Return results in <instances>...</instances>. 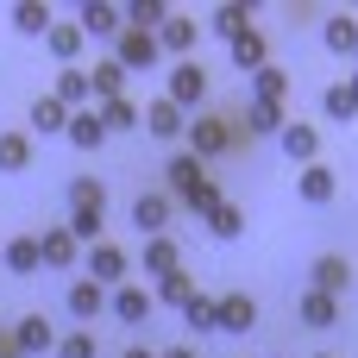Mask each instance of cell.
Returning <instances> with one entry per match:
<instances>
[{"label":"cell","mask_w":358,"mask_h":358,"mask_svg":"<svg viewBox=\"0 0 358 358\" xmlns=\"http://www.w3.org/2000/svg\"><path fill=\"white\" fill-rule=\"evenodd\" d=\"M107 308H113V315H120V321H126V327H145V321H151V315H157V302H151V289H138V283H120V289H113V302H107Z\"/></svg>","instance_id":"6"},{"label":"cell","mask_w":358,"mask_h":358,"mask_svg":"<svg viewBox=\"0 0 358 358\" xmlns=\"http://www.w3.org/2000/svg\"><path fill=\"white\" fill-rule=\"evenodd\" d=\"M182 201H189L195 214H214V208H220V189H214V182H201V189H195V195H182Z\"/></svg>","instance_id":"41"},{"label":"cell","mask_w":358,"mask_h":358,"mask_svg":"<svg viewBox=\"0 0 358 358\" xmlns=\"http://www.w3.org/2000/svg\"><path fill=\"white\" fill-rule=\"evenodd\" d=\"M315 289H321V296H334V302H340V296H346V289H352V264H346V258H340V252H327V258H315Z\"/></svg>","instance_id":"14"},{"label":"cell","mask_w":358,"mask_h":358,"mask_svg":"<svg viewBox=\"0 0 358 358\" xmlns=\"http://www.w3.org/2000/svg\"><path fill=\"white\" fill-rule=\"evenodd\" d=\"M63 132H69V145H76V151H101V138H107V132H101V120H94V107L69 113V126H63Z\"/></svg>","instance_id":"26"},{"label":"cell","mask_w":358,"mask_h":358,"mask_svg":"<svg viewBox=\"0 0 358 358\" xmlns=\"http://www.w3.org/2000/svg\"><path fill=\"white\" fill-rule=\"evenodd\" d=\"M289 69H277V63H264V69H252V101H271V107H283V94H289Z\"/></svg>","instance_id":"18"},{"label":"cell","mask_w":358,"mask_h":358,"mask_svg":"<svg viewBox=\"0 0 358 358\" xmlns=\"http://www.w3.org/2000/svg\"><path fill=\"white\" fill-rule=\"evenodd\" d=\"M283 120H289L283 107H271V101H252L239 126H245V132H258V138H277V132H283Z\"/></svg>","instance_id":"25"},{"label":"cell","mask_w":358,"mask_h":358,"mask_svg":"<svg viewBox=\"0 0 358 358\" xmlns=\"http://www.w3.org/2000/svg\"><path fill=\"white\" fill-rule=\"evenodd\" d=\"M50 101H63L69 113H82V107L94 101V94H88V69H63V76H57V88H50Z\"/></svg>","instance_id":"22"},{"label":"cell","mask_w":358,"mask_h":358,"mask_svg":"<svg viewBox=\"0 0 358 358\" xmlns=\"http://www.w3.org/2000/svg\"><path fill=\"white\" fill-rule=\"evenodd\" d=\"M208 25H214V31H220V38H227V44H233V38H239V31H245V25H252V13H245V6H220V13H214V19H208Z\"/></svg>","instance_id":"38"},{"label":"cell","mask_w":358,"mask_h":358,"mask_svg":"<svg viewBox=\"0 0 358 358\" xmlns=\"http://www.w3.org/2000/svg\"><path fill=\"white\" fill-rule=\"evenodd\" d=\"M189 296H195L189 271H170V277H157V289H151V302H170V308H182Z\"/></svg>","instance_id":"36"},{"label":"cell","mask_w":358,"mask_h":358,"mask_svg":"<svg viewBox=\"0 0 358 358\" xmlns=\"http://www.w3.org/2000/svg\"><path fill=\"white\" fill-rule=\"evenodd\" d=\"M296 189H302V201H308V208H327V201H334V189H340V176L315 157V164H302V182H296Z\"/></svg>","instance_id":"12"},{"label":"cell","mask_w":358,"mask_h":358,"mask_svg":"<svg viewBox=\"0 0 358 358\" xmlns=\"http://www.w3.org/2000/svg\"><path fill=\"white\" fill-rule=\"evenodd\" d=\"M164 170H170V195H195V189L208 182V164H201V157H189V151H176Z\"/></svg>","instance_id":"15"},{"label":"cell","mask_w":358,"mask_h":358,"mask_svg":"<svg viewBox=\"0 0 358 358\" xmlns=\"http://www.w3.org/2000/svg\"><path fill=\"white\" fill-rule=\"evenodd\" d=\"M63 126H69V107H63V101H50V94H38V101H31V132H44V138H50V132H63Z\"/></svg>","instance_id":"29"},{"label":"cell","mask_w":358,"mask_h":358,"mask_svg":"<svg viewBox=\"0 0 358 358\" xmlns=\"http://www.w3.org/2000/svg\"><path fill=\"white\" fill-rule=\"evenodd\" d=\"M164 101H170V107H182V113L208 101V76H201V63H195V57H182V63L170 69V94H164Z\"/></svg>","instance_id":"3"},{"label":"cell","mask_w":358,"mask_h":358,"mask_svg":"<svg viewBox=\"0 0 358 358\" xmlns=\"http://www.w3.org/2000/svg\"><path fill=\"white\" fill-rule=\"evenodd\" d=\"M182 138H189V157H220L233 138H239V113H201V120H189L182 126Z\"/></svg>","instance_id":"1"},{"label":"cell","mask_w":358,"mask_h":358,"mask_svg":"<svg viewBox=\"0 0 358 358\" xmlns=\"http://www.w3.org/2000/svg\"><path fill=\"white\" fill-rule=\"evenodd\" d=\"M94 120H101V132H132V126H138V107L120 94V101H101V107H94Z\"/></svg>","instance_id":"30"},{"label":"cell","mask_w":358,"mask_h":358,"mask_svg":"<svg viewBox=\"0 0 358 358\" xmlns=\"http://www.w3.org/2000/svg\"><path fill=\"white\" fill-rule=\"evenodd\" d=\"M182 327H189L195 340H201V334H214V296H201V289H195V296L182 302Z\"/></svg>","instance_id":"35"},{"label":"cell","mask_w":358,"mask_h":358,"mask_svg":"<svg viewBox=\"0 0 358 358\" xmlns=\"http://www.w3.org/2000/svg\"><path fill=\"white\" fill-rule=\"evenodd\" d=\"M145 271H151V277H170V271H182V252H176V239H145Z\"/></svg>","instance_id":"31"},{"label":"cell","mask_w":358,"mask_h":358,"mask_svg":"<svg viewBox=\"0 0 358 358\" xmlns=\"http://www.w3.org/2000/svg\"><path fill=\"white\" fill-rule=\"evenodd\" d=\"M277 145H283V157H289V164H315V151H321V132H315V126H302V120H283Z\"/></svg>","instance_id":"10"},{"label":"cell","mask_w":358,"mask_h":358,"mask_svg":"<svg viewBox=\"0 0 358 358\" xmlns=\"http://www.w3.org/2000/svg\"><path fill=\"white\" fill-rule=\"evenodd\" d=\"M315 358H334V352H315Z\"/></svg>","instance_id":"44"},{"label":"cell","mask_w":358,"mask_h":358,"mask_svg":"<svg viewBox=\"0 0 358 358\" xmlns=\"http://www.w3.org/2000/svg\"><path fill=\"white\" fill-rule=\"evenodd\" d=\"M50 25H57V19H50V6H44V0H19V6H13V31H25V38H44Z\"/></svg>","instance_id":"24"},{"label":"cell","mask_w":358,"mask_h":358,"mask_svg":"<svg viewBox=\"0 0 358 358\" xmlns=\"http://www.w3.org/2000/svg\"><path fill=\"white\" fill-rule=\"evenodd\" d=\"M132 227H138L145 239H164V227H170V195H138V201H132Z\"/></svg>","instance_id":"13"},{"label":"cell","mask_w":358,"mask_h":358,"mask_svg":"<svg viewBox=\"0 0 358 358\" xmlns=\"http://www.w3.org/2000/svg\"><path fill=\"white\" fill-rule=\"evenodd\" d=\"M208 233H214V239H239V233H245V214H239L233 201H220V208L208 214Z\"/></svg>","instance_id":"37"},{"label":"cell","mask_w":358,"mask_h":358,"mask_svg":"<svg viewBox=\"0 0 358 358\" xmlns=\"http://www.w3.org/2000/svg\"><path fill=\"white\" fill-rule=\"evenodd\" d=\"M138 126H145L151 138H182V126H189V113H182V107H170V101L157 94V101H151V107L138 113Z\"/></svg>","instance_id":"9"},{"label":"cell","mask_w":358,"mask_h":358,"mask_svg":"<svg viewBox=\"0 0 358 358\" xmlns=\"http://www.w3.org/2000/svg\"><path fill=\"white\" fill-rule=\"evenodd\" d=\"M76 31H82V38H120V6H107V0H82Z\"/></svg>","instance_id":"7"},{"label":"cell","mask_w":358,"mask_h":358,"mask_svg":"<svg viewBox=\"0 0 358 358\" xmlns=\"http://www.w3.org/2000/svg\"><path fill=\"white\" fill-rule=\"evenodd\" d=\"M157 38L151 31H132V25H120V38H113V63L120 69H157Z\"/></svg>","instance_id":"2"},{"label":"cell","mask_w":358,"mask_h":358,"mask_svg":"<svg viewBox=\"0 0 358 358\" xmlns=\"http://www.w3.org/2000/svg\"><path fill=\"white\" fill-rule=\"evenodd\" d=\"M88 94H94V101H120V94H126V69H120L113 57L94 63V69H88Z\"/></svg>","instance_id":"21"},{"label":"cell","mask_w":358,"mask_h":358,"mask_svg":"<svg viewBox=\"0 0 358 358\" xmlns=\"http://www.w3.org/2000/svg\"><path fill=\"white\" fill-rule=\"evenodd\" d=\"M151 38H157V50H176V57H195V38H201V25H195V19H182V13H170V19H164V25L151 31Z\"/></svg>","instance_id":"8"},{"label":"cell","mask_w":358,"mask_h":358,"mask_svg":"<svg viewBox=\"0 0 358 358\" xmlns=\"http://www.w3.org/2000/svg\"><path fill=\"white\" fill-rule=\"evenodd\" d=\"M101 227H107V208H69V227H63V233H69L76 245H82V239L101 245Z\"/></svg>","instance_id":"27"},{"label":"cell","mask_w":358,"mask_h":358,"mask_svg":"<svg viewBox=\"0 0 358 358\" xmlns=\"http://www.w3.org/2000/svg\"><path fill=\"white\" fill-rule=\"evenodd\" d=\"M69 208H107V189H101L94 176H76V182H69Z\"/></svg>","instance_id":"39"},{"label":"cell","mask_w":358,"mask_h":358,"mask_svg":"<svg viewBox=\"0 0 358 358\" xmlns=\"http://www.w3.org/2000/svg\"><path fill=\"white\" fill-rule=\"evenodd\" d=\"M6 346H13V358H38V352H50V346H57V334H50V321H44V315H25V321L6 334Z\"/></svg>","instance_id":"5"},{"label":"cell","mask_w":358,"mask_h":358,"mask_svg":"<svg viewBox=\"0 0 358 358\" xmlns=\"http://www.w3.org/2000/svg\"><path fill=\"white\" fill-rule=\"evenodd\" d=\"M38 258H44V264H50V271H69V264H76V258H82V245H76V239H69V233H63V227H50V233H44V239H38Z\"/></svg>","instance_id":"19"},{"label":"cell","mask_w":358,"mask_h":358,"mask_svg":"<svg viewBox=\"0 0 358 358\" xmlns=\"http://www.w3.org/2000/svg\"><path fill=\"white\" fill-rule=\"evenodd\" d=\"M264 63H271V50H264V31H258V25H245V31L233 38V69H245V76H252V69H264Z\"/></svg>","instance_id":"17"},{"label":"cell","mask_w":358,"mask_h":358,"mask_svg":"<svg viewBox=\"0 0 358 358\" xmlns=\"http://www.w3.org/2000/svg\"><path fill=\"white\" fill-rule=\"evenodd\" d=\"M157 358H195V346H170V352H157Z\"/></svg>","instance_id":"42"},{"label":"cell","mask_w":358,"mask_h":358,"mask_svg":"<svg viewBox=\"0 0 358 358\" xmlns=\"http://www.w3.org/2000/svg\"><path fill=\"white\" fill-rule=\"evenodd\" d=\"M57 358H101V346H94V334L82 327V334H69V340H57Z\"/></svg>","instance_id":"40"},{"label":"cell","mask_w":358,"mask_h":358,"mask_svg":"<svg viewBox=\"0 0 358 358\" xmlns=\"http://www.w3.org/2000/svg\"><path fill=\"white\" fill-rule=\"evenodd\" d=\"M44 44H50V57H57L63 69H76V57H82V31H76V25H50Z\"/></svg>","instance_id":"28"},{"label":"cell","mask_w":358,"mask_h":358,"mask_svg":"<svg viewBox=\"0 0 358 358\" xmlns=\"http://www.w3.org/2000/svg\"><path fill=\"white\" fill-rule=\"evenodd\" d=\"M69 315H76V321H101V315H107V289L88 283V277L69 283Z\"/></svg>","instance_id":"20"},{"label":"cell","mask_w":358,"mask_h":358,"mask_svg":"<svg viewBox=\"0 0 358 358\" xmlns=\"http://www.w3.org/2000/svg\"><path fill=\"white\" fill-rule=\"evenodd\" d=\"M214 327H220V334H252V327H258V302H252L245 289L214 296Z\"/></svg>","instance_id":"4"},{"label":"cell","mask_w":358,"mask_h":358,"mask_svg":"<svg viewBox=\"0 0 358 358\" xmlns=\"http://www.w3.org/2000/svg\"><path fill=\"white\" fill-rule=\"evenodd\" d=\"M0 258H6V271H13V277H38V271H44V258H38V233L6 239V252H0Z\"/></svg>","instance_id":"16"},{"label":"cell","mask_w":358,"mask_h":358,"mask_svg":"<svg viewBox=\"0 0 358 358\" xmlns=\"http://www.w3.org/2000/svg\"><path fill=\"white\" fill-rule=\"evenodd\" d=\"M0 170H31V132H0Z\"/></svg>","instance_id":"32"},{"label":"cell","mask_w":358,"mask_h":358,"mask_svg":"<svg viewBox=\"0 0 358 358\" xmlns=\"http://www.w3.org/2000/svg\"><path fill=\"white\" fill-rule=\"evenodd\" d=\"M321 107H327V120L346 126V120H358V88H352V82H334V88L321 94Z\"/></svg>","instance_id":"34"},{"label":"cell","mask_w":358,"mask_h":358,"mask_svg":"<svg viewBox=\"0 0 358 358\" xmlns=\"http://www.w3.org/2000/svg\"><path fill=\"white\" fill-rule=\"evenodd\" d=\"M327 50H334V57H352L358 50V19L352 13H334V19H327Z\"/></svg>","instance_id":"33"},{"label":"cell","mask_w":358,"mask_h":358,"mask_svg":"<svg viewBox=\"0 0 358 358\" xmlns=\"http://www.w3.org/2000/svg\"><path fill=\"white\" fill-rule=\"evenodd\" d=\"M296 315H302V327H340V302L321 296V289H308V296L296 302Z\"/></svg>","instance_id":"23"},{"label":"cell","mask_w":358,"mask_h":358,"mask_svg":"<svg viewBox=\"0 0 358 358\" xmlns=\"http://www.w3.org/2000/svg\"><path fill=\"white\" fill-rule=\"evenodd\" d=\"M126 271H132V264H126V252H120V245H107V239H101V245L88 252V283H101V289H107V283H126Z\"/></svg>","instance_id":"11"},{"label":"cell","mask_w":358,"mask_h":358,"mask_svg":"<svg viewBox=\"0 0 358 358\" xmlns=\"http://www.w3.org/2000/svg\"><path fill=\"white\" fill-rule=\"evenodd\" d=\"M126 358H157V352H151V346H132V352H126Z\"/></svg>","instance_id":"43"}]
</instances>
